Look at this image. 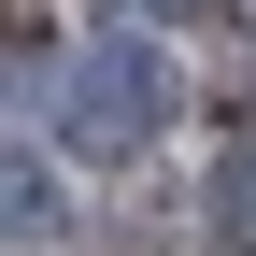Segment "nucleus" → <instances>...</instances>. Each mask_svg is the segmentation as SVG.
I'll return each mask as SVG.
<instances>
[{
  "label": "nucleus",
  "mask_w": 256,
  "mask_h": 256,
  "mask_svg": "<svg viewBox=\"0 0 256 256\" xmlns=\"http://www.w3.org/2000/svg\"><path fill=\"white\" fill-rule=\"evenodd\" d=\"M156 114H171V57H142V43H86L72 86H57V128H72L86 156H128Z\"/></svg>",
  "instance_id": "1"
}]
</instances>
